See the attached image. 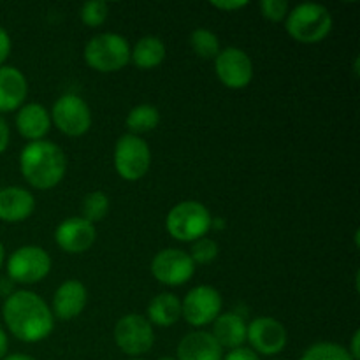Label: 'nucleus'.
Wrapping results in <instances>:
<instances>
[{
  "instance_id": "f257e3e1",
  "label": "nucleus",
  "mask_w": 360,
  "mask_h": 360,
  "mask_svg": "<svg viewBox=\"0 0 360 360\" xmlns=\"http://www.w3.org/2000/svg\"><path fill=\"white\" fill-rule=\"evenodd\" d=\"M2 316L9 333L23 343H39L55 329V316L48 302L30 290H16L7 295Z\"/></svg>"
},
{
  "instance_id": "f03ea898",
  "label": "nucleus",
  "mask_w": 360,
  "mask_h": 360,
  "mask_svg": "<svg viewBox=\"0 0 360 360\" xmlns=\"http://www.w3.org/2000/svg\"><path fill=\"white\" fill-rule=\"evenodd\" d=\"M20 171L25 181L37 190H51L67 174V157L51 141L28 143L20 153Z\"/></svg>"
},
{
  "instance_id": "7ed1b4c3",
  "label": "nucleus",
  "mask_w": 360,
  "mask_h": 360,
  "mask_svg": "<svg viewBox=\"0 0 360 360\" xmlns=\"http://www.w3.org/2000/svg\"><path fill=\"white\" fill-rule=\"evenodd\" d=\"M333 14L322 4L304 2L288 11L285 18V30L301 44L322 42L333 30Z\"/></svg>"
},
{
  "instance_id": "20e7f679",
  "label": "nucleus",
  "mask_w": 360,
  "mask_h": 360,
  "mask_svg": "<svg viewBox=\"0 0 360 360\" xmlns=\"http://www.w3.org/2000/svg\"><path fill=\"white\" fill-rule=\"evenodd\" d=\"M213 214L199 200H183L172 206L165 217L169 236L181 243H193L211 231Z\"/></svg>"
},
{
  "instance_id": "39448f33",
  "label": "nucleus",
  "mask_w": 360,
  "mask_h": 360,
  "mask_svg": "<svg viewBox=\"0 0 360 360\" xmlns=\"http://www.w3.org/2000/svg\"><path fill=\"white\" fill-rule=\"evenodd\" d=\"M83 55L90 69L102 74L118 72L130 62V44L123 35L104 32L86 42Z\"/></svg>"
},
{
  "instance_id": "423d86ee",
  "label": "nucleus",
  "mask_w": 360,
  "mask_h": 360,
  "mask_svg": "<svg viewBox=\"0 0 360 360\" xmlns=\"http://www.w3.org/2000/svg\"><path fill=\"white\" fill-rule=\"evenodd\" d=\"M150 165L151 150L143 137L125 134L116 141L115 169L120 178L125 181H137L148 174Z\"/></svg>"
},
{
  "instance_id": "0eeeda50",
  "label": "nucleus",
  "mask_w": 360,
  "mask_h": 360,
  "mask_svg": "<svg viewBox=\"0 0 360 360\" xmlns=\"http://www.w3.org/2000/svg\"><path fill=\"white\" fill-rule=\"evenodd\" d=\"M7 274L21 285H34L44 280L51 271V257L41 246L27 245L14 250L6 262Z\"/></svg>"
},
{
  "instance_id": "6e6552de",
  "label": "nucleus",
  "mask_w": 360,
  "mask_h": 360,
  "mask_svg": "<svg viewBox=\"0 0 360 360\" xmlns=\"http://www.w3.org/2000/svg\"><path fill=\"white\" fill-rule=\"evenodd\" d=\"M115 343L129 357L137 359L148 354L155 345L153 326L139 313L122 316L115 326Z\"/></svg>"
},
{
  "instance_id": "1a4fd4ad",
  "label": "nucleus",
  "mask_w": 360,
  "mask_h": 360,
  "mask_svg": "<svg viewBox=\"0 0 360 360\" xmlns=\"http://www.w3.org/2000/svg\"><path fill=\"white\" fill-rule=\"evenodd\" d=\"M51 123L69 137H81L90 130L91 111L84 98L76 94H63L53 104Z\"/></svg>"
},
{
  "instance_id": "9d476101",
  "label": "nucleus",
  "mask_w": 360,
  "mask_h": 360,
  "mask_svg": "<svg viewBox=\"0 0 360 360\" xmlns=\"http://www.w3.org/2000/svg\"><path fill=\"white\" fill-rule=\"evenodd\" d=\"M224 308L221 294L211 285H197L181 301V319L188 326L206 327L218 319Z\"/></svg>"
},
{
  "instance_id": "9b49d317",
  "label": "nucleus",
  "mask_w": 360,
  "mask_h": 360,
  "mask_svg": "<svg viewBox=\"0 0 360 360\" xmlns=\"http://www.w3.org/2000/svg\"><path fill=\"white\" fill-rule=\"evenodd\" d=\"M246 341L250 343V350L255 352L259 357H273L285 350L288 334L280 320L273 316H259L246 326Z\"/></svg>"
},
{
  "instance_id": "f8f14e48",
  "label": "nucleus",
  "mask_w": 360,
  "mask_h": 360,
  "mask_svg": "<svg viewBox=\"0 0 360 360\" xmlns=\"http://www.w3.org/2000/svg\"><path fill=\"white\" fill-rule=\"evenodd\" d=\"M150 269L158 283L167 287H181L195 274V264L183 250L165 248L153 257Z\"/></svg>"
},
{
  "instance_id": "ddd939ff",
  "label": "nucleus",
  "mask_w": 360,
  "mask_h": 360,
  "mask_svg": "<svg viewBox=\"0 0 360 360\" xmlns=\"http://www.w3.org/2000/svg\"><path fill=\"white\" fill-rule=\"evenodd\" d=\"M214 74L224 86L231 90H243L253 79V62L241 48H225L217 55Z\"/></svg>"
},
{
  "instance_id": "4468645a",
  "label": "nucleus",
  "mask_w": 360,
  "mask_h": 360,
  "mask_svg": "<svg viewBox=\"0 0 360 360\" xmlns=\"http://www.w3.org/2000/svg\"><path fill=\"white\" fill-rule=\"evenodd\" d=\"M55 241L62 252L69 255L84 253L97 241V229L81 217H70L60 221L55 231Z\"/></svg>"
},
{
  "instance_id": "2eb2a0df",
  "label": "nucleus",
  "mask_w": 360,
  "mask_h": 360,
  "mask_svg": "<svg viewBox=\"0 0 360 360\" xmlns=\"http://www.w3.org/2000/svg\"><path fill=\"white\" fill-rule=\"evenodd\" d=\"M88 290L79 280H67L55 290L51 302L53 316L60 320H72L84 311Z\"/></svg>"
},
{
  "instance_id": "dca6fc26",
  "label": "nucleus",
  "mask_w": 360,
  "mask_h": 360,
  "mask_svg": "<svg viewBox=\"0 0 360 360\" xmlns=\"http://www.w3.org/2000/svg\"><path fill=\"white\" fill-rule=\"evenodd\" d=\"M16 129L28 143L42 141L51 129V116L42 104L28 102L16 111Z\"/></svg>"
},
{
  "instance_id": "f3484780",
  "label": "nucleus",
  "mask_w": 360,
  "mask_h": 360,
  "mask_svg": "<svg viewBox=\"0 0 360 360\" xmlns=\"http://www.w3.org/2000/svg\"><path fill=\"white\" fill-rule=\"evenodd\" d=\"M28 95V81L18 67H0V112L18 111Z\"/></svg>"
},
{
  "instance_id": "a211bd4d",
  "label": "nucleus",
  "mask_w": 360,
  "mask_h": 360,
  "mask_svg": "<svg viewBox=\"0 0 360 360\" xmlns=\"http://www.w3.org/2000/svg\"><path fill=\"white\" fill-rule=\"evenodd\" d=\"M176 360H224V348L207 330H193L179 341Z\"/></svg>"
},
{
  "instance_id": "6ab92c4d",
  "label": "nucleus",
  "mask_w": 360,
  "mask_h": 360,
  "mask_svg": "<svg viewBox=\"0 0 360 360\" xmlns=\"http://www.w3.org/2000/svg\"><path fill=\"white\" fill-rule=\"evenodd\" d=\"M35 197L21 186H6L0 190V221L18 224L32 217Z\"/></svg>"
},
{
  "instance_id": "aec40b11",
  "label": "nucleus",
  "mask_w": 360,
  "mask_h": 360,
  "mask_svg": "<svg viewBox=\"0 0 360 360\" xmlns=\"http://www.w3.org/2000/svg\"><path fill=\"white\" fill-rule=\"evenodd\" d=\"M246 320L239 313L227 311L220 313L218 319L213 322V338L221 348L236 350L246 343Z\"/></svg>"
},
{
  "instance_id": "412c9836",
  "label": "nucleus",
  "mask_w": 360,
  "mask_h": 360,
  "mask_svg": "<svg viewBox=\"0 0 360 360\" xmlns=\"http://www.w3.org/2000/svg\"><path fill=\"white\" fill-rule=\"evenodd\" d=\"M146 319L151 326L172 327L181 319V299L171 292L157 294L148 302Z\"/></svg>"
},
{
  "instance_id": "4be33fe9",
  "label": "nucleus",
  "mask_w": 360,
  "mask_h": 360,
  "mask_svg": "<svg viewBox=\"0 0 360 360\" xmlns=\"http://www.w3.org/2000/svg\"><path fill=\"white\" fill-rule=\"evenodd\" d=\"M167 49L162 42L160 37L155 35H144L136 42L134 48H130V62L137 67V69L150 70L160 65L165 60Z\"/></svg>"
},
{
  "instance_id": "5701e85b",
  "label": "nucleus",
  "mask_w": 360,
  "mask_h": 360,
  "mask_svg": "<svg viewBox=\"0 0 360 360\" xmlns=\"http://www.w3.org/2000/svg\"><path fill=\"white\" fill-rule=\"evenodd\" d=\"M160 123V111L153 104H139L132 108L127 115L125 125L129 129V134L139 136L155 130Z\"/></svg>"
},
{
  "instance_id": "b1692460",
  "label": "nucleus",
  "mask_w": 360,
  "mask_h": 360,
  "mask_svg": "<svg viewBox=\"0 0 360 360\" xmlns=\"http://www.w3.org/2000/svg\"><path fill=\"white\" fill-rule=\"evenodd\" d=\"M190 46L195 51L197 56H200L202 60H214L218 53L221 51L220 48V39L210 28H195V30L190 34Z\"/></svg>"
},
{
  "instance_id": "393cba45",
  "label": "nucleus",
  "mask_w": 360,
  "mask_h": 360,
  "mask_svg": "<svg viewBox=\"0 0 360 360\" xmlns=\"http://www.w3.org/2000/svg\"><path fill=\"white\" fill-rule=\"evenodd\" d=\"M109 213V197L102 190H94L84 195L81 202V218L88 220L90 224L101 221L108 217Z\"/></svg>"
},
{
  "instance_id": "a878e982",
  "label": "nucleus",
  "mask_w": 360,
  "mask_h": 360,
  "mask_svg": "<svg viewBox=\"0 0 360 360\" xmlns=\"http://www.w3.org/2000/svg\"><path fill=\"white\" fill-rule=\"evenodd\" d=\"M299 360H355L350 355V352L338 343L330 341H320V343L311 345L306 348L304 354Z\"/></svg>"
},
{
  "instance_id": "bb28decb",
  "label": "nucleus",
  "mask_w": 360,
  "mask_h": 360,
  "mask_svg": "<svg viewBox=\"0 0 360 360\" xmlns=\"http://www.w3.org/2000/svg\"><path fill=\"white\" fill-rule=\"evenodd\" d=\"M218 253H220V248H218V243L214 241V239L207 238V236H204V238L197 239V241L192 243V248H190V259H192V262L195 264H200V266H204V264H211L214 259L218 257Z\"/></svg>"
},
{
  "instance_id": "cd10ccee",
  "label": "nucleus",
  "mask_w": 360,
  "mask_h": 360,
  "mask_svg": "<svg viewBox=\"0 0 360 360\" xmlns=\"http://www.w3.org/2000/svg\"><path fill=\"white\" fill-rule=\"evenodd\" d=\"M109 16V6L105 2H101V0H91V2H86L81 6L79 9V18L86 27L97 28L102 27L105 23Z\"/></svg>"
},
{
  "instance_id": "c85d7f7f",
  "label": "nucleus",
  "mask_w": 360,
  "mask_h": 360,
  "mask_svg": "<svg viewBox=\"0 0 360 360\" xmlns=\"http://www.w3.org/2000/svg\"><path fill=\"white\" fill-rule=\"evenodd\" d=\"M260 7V13L266 20L273 21V23H280V21H285L288 14V2L285 0H262L259 4Z\"/></svg>"
},
{
  "instance_id": "c756f323",
  "label": "nucleus",
  "mask_w": 360,
  "mask_h": 360,
  "mask_svg": "<svg viewBox=\"0 0 360 360\" xmlns=\"http://www.w3.org/2000/svg\"><path fill=\"white\" fill-rule=\"evenodd\" d=\"M11 49H13V42H11L9 34H7L6 28L0 27V67H2L4 62L9 58Z\"/></svg>"
},
{
  "instance_id": "7c9ffc66",
  "label": "nucleus",
  "mask_w": 360,
  "mask_h": 360,
  "mask_svg": "<svg viewBox=\"0 0 360 360\" xmlns=\"http://www.w3.org/2000/svg\"><path fill=\"white\" fill-rule=\"evenodd\" d=\"M224 360H260L259 355L255 354L250 348H236V350H231L227 355H225Z\"/></svg>"
},
{
  "instance_id": "2f4dec72",
  "label": "nucleus",
  "mask_w": 360,
  "mask_h": 360,
  "mask_svg": "<svg viewBox=\"0 0 360 360\" xmlns=\"http://www.w3.org/2000/svg\"><path fill=\"white\" fill-rule=\"evenodd\" d=\"M9 141H11L9 125H7V122L2 118V115H0V155L9 148Z\"/></svg>"
},
{
  "instance_id": "473e14b6",
  "label": "nucleus",
  "mask_w": 360,
  "mask_h": 360,
  "mask_svg": "<svg viewBox=\"0 0 360 360\" xmlns=\"http://www.w3.org/2000/svg\"><path fill=\"white\" fill-rule=\"evenodd\" d=\"M211 6L218 11H238L248 6V2H238V0H229V2H211Z\"/></svg>"
},
{
  "instance_id": "72a5a7b5",
  "label": "nucleus",
  "mask_w": 360,
  "mask_h": 360,
  "mask_svg": "<svg viewBox=\"0 0 360 360\" xmlns=\"http://www.w3.org/2000/svg\"><path fill=\"white\" fill-rule=\"evenodd\" d=\"M7 350H9V340H7L6 330L0 327V360L7 357Z\"/></svg>"
},
{
  "instance_id": "f704fd0d",
  "label": "nucleus",
  "mask_w": 360,
  "mask_h": 360,
  "mask_svg": "<svg viewBox=\"0 0 360 360\" xmlns=\"http://www.w3.org/2000/svg\"><path fill=\"white\" fill-rule=\"evenodd\" d=\"M359 340H360V333L359 330H355L354 338H352V347L347 348L348 352H350V355L354 357L355 360H359L360 357V352H359Z\"/></svg>"
},
{
  "instance_id": "c9c22d12",
  "label": "nucleus",
  "mask_w": 360,
  "mask_h": 360,
  "mask_svg": "<svg viewBox=\"0 0 360 360\" xmlns=\"http://www.w3.org/2000/svg\"><path fill=\"white\" fill-rule=\"evenodd\" d=\"M2 360H37L34 359L32 355H25V354H11L7 357H4Z\"/></svg>"
},
{
  "instance_id": "e433bc0d",
  "label": "nucleus",
  "mask_w": 360,
  "mask_h": 360,
  "mask_svg": "<svg viewBox=\"0 0 360 360\" xmlns=\"http://www.w3.org/2000/svg\"><path fill=\"white\" fill-rule=\"evenodd\" d=\"M4 262H6V250H4V245L0 243V269H2Z\"/></svg>"
},
{
  "instance_id": "4c0bfd02",
  "label": "nucleus",
  "mask_w": 360,
  "mask_h": 360,
  "mask_svg": "<svg viewBox=\"0 0 360 360\" xmlns=\"http://www.w3.org/2000/svg\"><path fill=\"white\" fill-rule=\"evenodd\" d=\"M158 360H176L174 357H160Z\"/></svg>"
},
{
  "instance_id": "58836bf2",
  "label": "nucleus",
  "mask_w": 360,
  "mask_h": 360,
  "mask_svg": "<svg viewBox=\"0 0 360 360\" xmlns=\"http://www.w3.org/2000/svg\"><path fill=\"white\" fill-rule=\"evenodd\" d=\"M130 360H143V359H130Z\"/></svg>"
}]
</instances>
